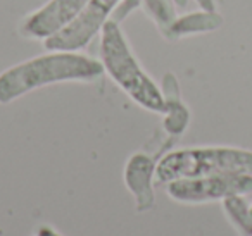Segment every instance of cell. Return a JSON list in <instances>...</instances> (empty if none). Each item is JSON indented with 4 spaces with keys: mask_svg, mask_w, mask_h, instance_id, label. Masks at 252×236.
<instances>
[{
    "mask_svg": "<svg viewBox=\"0 0 252 236\" xmlns=\"http://www.w3.org/2000/svg\"><path fill=\"white\" fill-rule=\"evenodd\" d=\"M104 76L98 59L80 52H49L23 60L0 73V104H11L19 97L57 83H92Z\"/></svg>",
    "mask_w": 252,
    "mask_h": 236,
    "instance_id": "obj_1",
    "label": "cell"
},
{
    "mask_svg": "<svg viewBox=\"0 0 252 236\" xmlns=\"http://www.w3.org/2000/svg\"><path fill=\"white\" fill-rule=\"evenodd\" d=\"M98 60L104 66V73L131 100L151 112L164 114L166 100L161 88L140 66L116 19H109L100 31Z\"/></svg>",
    "mask_w": 252,
    "mask_h": 236,
    "instance_id": "obj_2",
    "label": "cell"
},
{
    "mask_svg": "<svg viewBox=\"0 0 252 236\" xmlns=\"http://www.w3.org/2000/svg\"><path fill=\"white\" fill-rule=\"evenodd\" d=\"M224 173H251L252 150L235 147H195L166 153L156 167V183L213 176Z\"/></svg>",
    "mask_w": 252,
    "mask_h": 236,
    "instance_id": "obj_3",
    "label": "cell"
},
{
    "mask_svg": "<svg viewBox=\"0 0 252 236\" xmlns=\"http://www.w3.org/2000/svg\"><path fill=\"white\" fill-rule=\"evenodd\" d=\"M121 2L123 0H90L69 25L43 40V47L49 52H78L87 49L100 36L102 28L112 19Z\"/></svg>",
    "mask_w": 252,
    "mask_h": 236,
    "instance_id": "obj_4",
    "label": "cell"
},
{
    "mask_svg": "<svg viewBox=\"0 0 252 236\" xmlns=\"http://www.w3.org/2000/svg\"><path fill=\"white\" fill-rule=\"evenodd\" d=\"M169 198L180 204H204V202L224 200L233 195L252 193L251 173H224L213 176L176 179L166 184Z\"/></svg>",
    "mask_w": 252,
    "mask_h": 236,
    "instance_id": "obj_5",
    "label": "cell"
},
{
    "mask_svg": "<svg viewBox=\"0 0 252 236\" xmlns=\"http://www.w3.org/2000/svg\"><path fill=\"white\" fill-rule=\"evenodd\" d=\"M90 0H49L23 19L19 31L32 40H47L67 26Z\"/></svg>",
    "mask_w": 252,
    "mask_h": 236,
    "instance_id": "obj_6",
    "label": "cell"
},
{
    "mask_svg": "<svg viewBox=\"0 0 252 236\" xmlns=\"http://www.w3.org/2000/svg\"><path fill=\"white\" fill-rule=\"evenodd\" d=\"M158 162L144 152H137L125 166V184L137 200V210L145 212L154 207V179Z\"/></svg>",
    "mask_w": 252,
    "mask_h": 236,
    "instance_id": "obj_7",
    "label": "cell"
},
{
    "mask_svg": "<svg viewBox=\"0 0 252 236\" xmlns=\"http://www.w3.org/2000/svg\"><path fill=\"white\" fill-rule=\"evenodd\" d=\"M161 91L166 100V112H164V122L162 128L168 135L180 136L185 133L190 122V111L180 98V87L176 81L175 74L166 73L162 78Z\"/></svg>",
    "mask_w": 252,
    "mask_h": 236,
    "instance_id": "obj_8",
    "label": "cell"
},
{
    "mask_svg": "<svg viewBox=\"0 0 252 236\" xmlns=\"http://www.w3.org/2000/svg\"><path fill=\"white\" fill-rule=\"evenodd\" d=\"M223 25V16L218 11H195L189 14L178 16L169 28L166 40H178L183 36L200 35V33L216 31Z\"/></svg>",
    "mask_w": 252,
    "mask_h": 236,
    "instance_id": "obj_9",
    "label": "cell"
},
{
    "mask_svg": "<svg viewBox=\"0 0 252 236\" xmlns=\"http://www.w3.org/2000/svg\"><path fill=\"white\" fill-rule=\"evenodd\" d=\"M140 7L144 9V12L149 18L154 21V25L158 26V30L161 31V35L168 36L169 28L173 26L176 16V5L173 0H142Z\"/></svg>",
    "mask_w": 252,
    "mask_h": 236,
    "instance_id": "obj_10",
    "label": "cell"
},
{
    "mask_svg": "<svg viewBox=\"0 0 252 236\" xmlns=\"http://www.w3.org/2000/svg\"><path fill=\"white\" fill-rule=\"evenodd\" d=\"M223 210L231 226L240 233V236H252V219L244 195H233V197L224 198Z\"/></svg>",
    "mask_w": 252,
    "mask_h": 236,
    "instance_id": "obj_11",
    "label": "cell"
},
{
    "mask_svg": "<svg viewBox=\"0 0 252 236\" xmlns=\"http://www.w3.org/2000/svg\"><path fill=\"white\" fill-rule=\"evenodd\" d=\"M140 4H142V0H123L121 4H119V7L116 9L112 19H116L118 23H121L123 19L128 18V16H130L131 12L135 11V9L140 7Z\"/></svg>",
    "mask_w": 252,
    "mask_h": 236,
    "instance_id": "obj_12",
    "label": "cell"
},
{
    "mask_svg": "<svg viewBox=\"0 0 252 236\" xmlns=\"http://www.w3.org/2000/svg\"><path fill=\"white\" fill-rule=\"evenodd\" d=\"M202 11H216V2L214 0H195Z\"/></svg>",
    "mask_w": 252,
    "mask_h": 236,
    "instance_id": "obj_13",
    "label": "cell"
},
{
    "mask_svg": "<svg viewBox=\"0 0 252 236\" xmlns=\"http://www.w3.org/2000/svg\"><path fill=\"white\" fill-rule=\"evenodd\" d=\"M173 2H175V5H176L178 9H185L187 5H189L190 0H173Z\"/></svg>",
    "mask_w": 252,
    "mask_h": 236,
    "instance_id": "obj_14",
    "label": "cell"
},
{
    "mask_svg": "<svg viewBox=\"0 0 252 236\" xmlns=\"http://www.w3.org/2000/svg\"><path fill=\"white\" fill-rule=\"evenodd\" d=\"M38 236H56V235H54V233H52V231H50V229L43 228V229H42V233H40V235H38Z\"/></svg>",
    "mask_w": 252,
    "mask_h": 236,
    "instance_id": "obj_15",
    "label": "cell"
},
{
    "mask_svg": "<svg viewBox=\"0 0 252 236\" xmlns=\"http://www.w3.org/2000/svg\"><path fill=\"white\" fill-rule=\"evenodd\" d=\"M249 214H251V219H252V205L249 207Z\"/></svg>",
    "mask_w": 252,
    "mask_h": 236,
    "instance_id": "obj_16",
    "label": "cell"
}]
</instances>
